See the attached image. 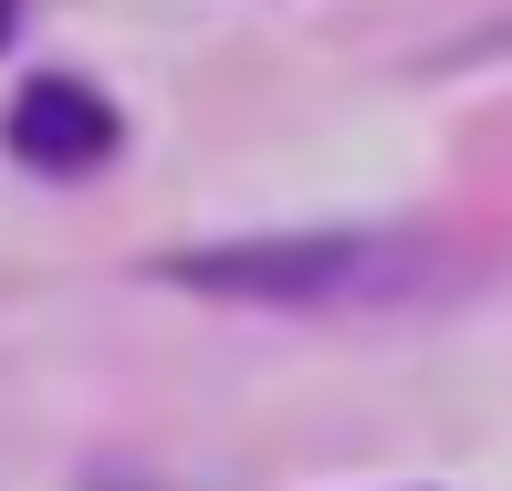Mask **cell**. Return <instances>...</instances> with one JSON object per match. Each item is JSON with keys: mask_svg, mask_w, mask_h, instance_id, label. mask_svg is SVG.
<instances>
[{"mask_svg": "<svg viewBox=\"0 0 512 491\" xmlns=\"http://www.w3.org/2000/svg\"><path fill=\"white\" fill-rule=\"evenodd\" d=\"M11 157L21 168H42V178H74V168H105L115 157V105L95 95V84H74V74H42V84H21L11 95Z\"/></svg>", "mask_w": 512, "mask_h": 491, "instance_id": "6da1fadb", "label": "cell"}, {"mask_svg": "<svg viewBox=\"0 0 512 491\" xmlns=\"http://www.w3.org/2000/svg\"><path fill=\"white\" fill-rule=\"evenodd\" d=\"M189 283H241V293H335V283H377L387 251L366 241H283V251H189Z\"/></svg>", "mask_w": 512, "mask_h": 491, "instance_id": "7a4b0ae2", "label": "cell"}, {"mask_svg": "<svg viewBox=\"0 0 512 491\" xmlns=\"http://www.w3.org/2000/svg\"><path fill=\"white\" fill-rule=\"evenodd\" d=\"M0 42H11V0H0Z\"/></svg>", "mask_w": 512, "mask_h": 491, "instance_id": "3957f363", "label": "cell"}]
</instances>
